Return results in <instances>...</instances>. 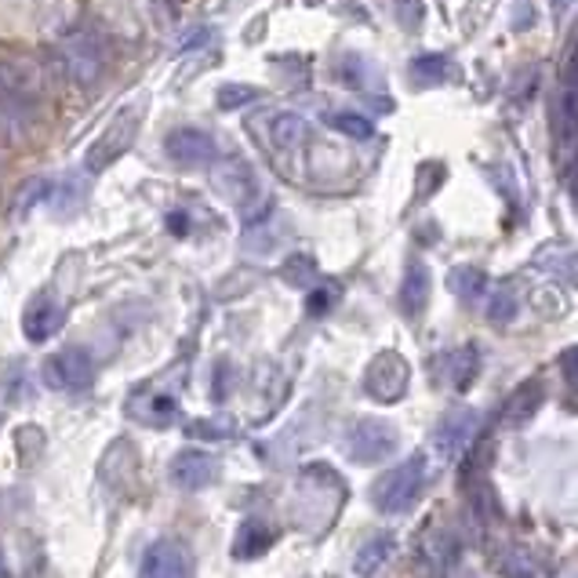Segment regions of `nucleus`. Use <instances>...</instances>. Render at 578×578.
Returning a JSON list of instances; mask_svg holds the SVG:
<instances>
[{
    "label": "nucleus",
    "mask_w": 578,
    "mask_h": 578,
    "mask_svg": "<svg viewBox=\"0 0 578 578\" xmlns=\"http://www.w3.org/2000/svg\"><path fill=\"white\" fill-rule=\"evenodd\" d=\"M219 459L208 455V451H197V448H186V451H175L171 462H168V476L175 487L182 492H204L219 481Z\"/></svg>",
    "instance_id": "obj_7"
},
{
    "label": "nucleus",
    "mask_w": 578,
    "mask_h": 578,
    "mask_svg": "<svg viewBox=\"0 0 578 578\" xmlns=\"http://www.w3.org/2000/svg\"><path fill=\"white\" fill-rule=\"evenodd\" d=\"M419 560L425 564V571L448 575L459 560V535L448 524H430L419 538Z\"/></svg>",
    "instance_id": "obj_12"
},
{
    "label": "nucleus",
    "mask_w": 578,
    "mask_h": 578,
    "mask_svg": "<svg viewBox=\"0 0 578 578\" xmlns=\"http://www.w3.org/2000/svg\"><path fill=\"white\" fill-rule=\"evenodd\" d=\"M138 578H193V560L182 543L165 538V543H154L143 553Z\"/></svg>",
    "instance_id": "obj_10"
},
{
    "label": "nucleus",
    "mask_w": 578,
    "mask_h": 578,
    "mask_svg": "<svg viewBox=\"0 0 578 578\" xmlns=\"http://www.w3.org/2000/svg\"><path fill=\"white\" fill-rule=\"evenodd\" d=\"M135 135H138V109L117 113V117L109 120V128L95 138L92 149H87V157H84L87 171H106L113 160L128 154L132 143H135Z\"/></svg>",
    "instance_id": "obj_5"
},
{
    "label": "nucleus",
    "mask_w": 578,
    "mask_h": 578,
    "mask_svg": "<svg viewBox=\"0 0 578 578\" xmlns=\"http://www.w3.org/2000/svg\"><path fill=\"white\" fill-rule=\"evenodd\" d=\"M517 313H521V298L513 295V287H498V292H492V298H487V320L492 324H509Z\"/></svg>",
    "instance_id": "obj_22"
},
{
    "label": "nucleus",
    "mask_w": 578,
    "mask_h": 578,
    "mask_svg": "<svg viewBox=\"0 0 578 578\" xmlns=\"http://www.w3.org/2000/svg\"><path fill=\"white\" fill-rule=\"evenodd\" d=\"M495 568L502 578H549L543 564H538L527 549H517V546H502L495 553Z\"/></svg>",
    "instance_id": "obj_19"
},
{
    "label": "nucleus",
    "mask_w": 578,
    "mask_h": 578,
    "mask_svg": "<svg viewBox=\"0 0 578 578\" xmlns=\"http://www.w3.org/2000/svg\"><path fill=\"white\" fill-rule=\"evenodd\" d=\"M560 371H564V382H568V397H575V349L560 357Z\"/></svg>",
    "instance_id": "obj_29"
},
{
    "label": "nucleus",
    "mask_w": 578,
    "mask_h": 578,
    "mask_svg": "<svg viewBox=\"0 0 578 578\" xmlns=\"http://www.w3.org/2000/svg\"><path fill=\"white\" fill-rule=\"evenodd\" d=\"M400 448V433L389 419H360L346 437V455L357 462V466H375L389 455H397Z\"/></svg>",
    "instance_id": "obj_3"
},
{
    "label": "nucleus",
    "mask_w": 578,
    "mask_h": 578,
    "mask_svg": "<svg viewBox=\"0 0 578 578\" xmlns=\"http://www.w3.org/2000/svg\"><path fill=\"white\" fill-rule=\"evenodd\" d=\"M335 128L338 132H346V135H354V138H368L375 128L364 117H354V113H338L335 117Z\"/></svg>",
    "instance_id": "obj_26"
},
{
    "label": "nucleus",
    "mask_w": 578,
    "mask_h": 578,
    "mask_svg": "<svg viewBox=\"0 0 578 578\" xmlns=\"http://www.w3.org/2000/svg\"><path fill=\"white\" fill-rule=\"evenodd\" d=\"M411 77L419 81V84H437V81H444V59H441V55H422V59H414Z\"/></svg>",
    "instance_id": "obj_24"
},
{
    "label": "nucleus",
    "mask_w": 578,
    "mask_h": 578,
    "mask_svg": "<svg viewBox=\"0 0 578 578\" xmlns=\"http://www.w3.org/2000/svg\"><path fill=\"white\" fill-rule=\"evenodd\" d=\"M430 292H433V276L422 262H411L404 273V284H400V306H404L408 317H422V309L430 306Z\"/></svg>",
    "instance_id": "obj_17"
},
{
    "label": "nucleus",
    "mask_w": 578,
    "mask_h": 578,
    "mask_svg": "<svg viewBox=\"0 0 578 578\" xmlns=\"http://www.w3.org/2000/svg\"><path fill=\"white\" fill-rule=\"evenodd\" d=\"M273 546V532L262 521H244L241 532L233 538V557L237 560H255Z\"/></svg>",
    "instance_id": "obj_20"
},
{
    "label": "nucleus",
    "mask_w": 578,
    "mask_h": 578,
    "mask_svg": "<svg viewBox=\"0 0 578 578\" xmlns=\"http://www.w3.org/2000/svg\"><path fill=\"white\" fill-rule=\"evenodd\" d=\"M59 62L66 70V77L77 87H92L103 81V73L109 66L106 41L95 30H77L70 36H62L59 44Z\"/></svg>",
    "instance_id": "obj_2"
},
{
    "label": "nucleus",
    "mask_w": 578,
    "mask_h": 578,
    "mask_svg": "<svg viewBox=\"0 0 578 578\" xmlns=\"http://www.w3.org/2000/svg\"><path fill=\"white\" fill-rule=\"evenodd\" d=\"M451 364H455V389H470L473 379H476V368H481V357H476V349L466 346V349H459L455 357H451Z\"/></svg>",
    "instance_id": "obj_23"
},
{
    "label": "nucleus",
    "mask_w": 578,
    "mask_h": 578,
    "mask_svg": "<svg viewBox=\"0 0 578 578\" xmlns=\"http://www.w3.org/2000/svg\"><path fill=\"white\" fill-rule=\"evenodd\" d=\"M92 375H95V364L81 346H66L44 360V382L59 389V393H77V389L92 382Z\"/></svg>",
    "instance_id": "obj_6"
},
{
    "label": "nucleus",
    "mask_w": 578,
    "mask_h": 578,
    "mask_svg": "<svg viewBox=\"0 0 578 578\" xmlns=\"http://www.w3.org/2000/svg\"><path fill=\"white\" fill-rule=\"evenodd\" d=\"M425 470H430L425 455H411V459L400 462V466L386 470L379 481L371 484L375 509L389 513V517H397V513H408L414 502L422 498V492H425Z\"/></svg>",
    "instance_id": "obj_1"
},
{
    "label": "nucleus",
    "mask_w": 578,
    "mask_h": 578,
    "mask_svg": "<svg viewBox=\"0 0 578 578\" xmlns=\"http://www.w3.org/2000/svg\"><path fill=\"white\" fill-rule=\"evenodd\" d=\"M251 98H255V92H251V87H244V84L241 87H222V106L225 109H230L233 103L244 106V103H251Z\"/></svg>",
    "instance_id": "obj_28"
},
{
    "label": "nucleus",
    "mask_w": 578,
    "mask_h": 578,
    "mask_svg": "<svg viewBox=\"0 0 578 578\" xmlns=\"http://www.w3.org/2000/svg\"><path fill=\"white\" fill-rule=\"evenodd\" d=\"M41 92H44L41 70H36L33 62L15 59V55H0V95H4L8 103H33Z\"/></svg>",
    "instance_id": "obj_9"
},
{
    "label": "nucleus",
    "mask_w": 578,
    "mask_h": 578,
    "mask_svg": "<svg viewBox=\"0 0 578 578\" xmlns=\"http://www.w3.org/2000/svg\"><path fill=\"white\" fill-rule=\"evenodd\" d=\"M543 400H546V386H543V382H538V379L521 382V386L506 397V404H502V425L517 430V425H524L538 408H543Z\"/></svg>",
    "instance_id": "obj_15"
},
{
    "label": "nucleus",
    "mask_w": 578,
    "mask_h": 578,
    "mask_svg": "<svg viewBox=\"0 0 578 578\" xmlns=\"http://www.w3.org/2000/svg\"><path fill=\"white\" fill-rule=\"evenodd\" d=\"M62 328V309L48 295H36L33 303L22 309V335L30 343H48Z\"/></svg>",
    "instance_id": "obj_16"
},
{
    "label": "nucleus",
    "mask_w": 578,
    "mask_h": 578,
    "mask_svg": "<svg viewBox=\"0 0 578 578\" xmlns=\"http://www.w3.org/2000/svg\"><path fill=\"white\" fill-rule=\"evenodd\" d=\"M393 546H397L393 535H375V538H368V543H364V546L357 549V557H354L357 575H360V578H371L389 557H393Z\"/></svg>",
    "instance_id": "obj_21"
},
{
    "label": "nucleus",
    "mask_w": 578,
    "mask_h": 578,
    "mask_svg": "<svg viewBox=\"0 0 578 578\" xmlns=\"http://www.w3.org/2000/svg\"><path fill=\"white\" fill-rule=\"evenodd\" d=\"M557 120H560V132L571 138V135H575V92H571V87L560 95V113H557Z\"/></svg>",
    "instance_id": "obj_27"
},
{
    "label": "nucleus",
    "mask_w": 578,
    "mask_h": 578,
    "mask_svg": "<svg viewBox=\"0 0 578 578\" xmlns=\"http://www.w3.org/2000/svg\"><path fill=\"white\" fill-rule=\"evenodd\" d=\"M487 273L484 270H476V266H455L448 273V292L459 298V303H466V306H476V303H484L487 298Z\"/></svg>",
    "instance_id": "obj_18"
},
{
    "label": "nucleus",
    "mask_w": 578,
    "mask_h": 578,
    "mask_svg": "<svg viewBox=\"0 0 578 578\" xmlns=\"http://www.w3.org/2000/svg\"><path fill=\"white\" fill-rule=\"evenodd\" d=\"M266 124V135H270V146L276 154H298L309 138V124L306 117H298L292 109H273L270 117H262Z\"/></svg>",
    "instance_id": "obj_13"
},
{
    "label": "nucleus",
    "mask_w": 578,
    "mask_h": 578,
    "mask_svg": "<svg viewBox=\"0 0 578 578\" xmlns=\"http://www.w3.org/2000/svg\"><path fill=\"white\" fill-rule=\"evenodd\" d=\"M284 281L287 284H298V287H306L309 281H317V270H313V262L309 259H292L284 266Z\"/></svg>",
    "instance_id": "obj_25"
},
{
    "label": "nucleus",
    "mask_w": 578,
    "mask_h": 578,
    "mask_svg": "<svg viewBox=\"0 0 578 578\" xmlns=\"http://www.w3.org/2000/svg\"><path fill=\"white\" fill-rule=\"evenodd\" d=\"M408 386H411V368L397 349H386V354L375 357L368 364V371H364V389H368V397L379 400V404H397V400L408 393Z\"/></svg>",
    "instance_id": "obj_4"
},
{
    "label": "nucleus",
    "mask_w": 578,
    "mask_h": 578,
    "mask_svg": "<svg viewBox=\"0 0 578 578\" xmlns=\"http://www.w3.org/2000/svg\"><path fill=\"white\" fill-rule=\"evenodd\" d=\"M476 411L470 408H451L441 422H437V433H433V448L437 455L444 462H455L462 459L466 451L473 448V437H476Z\"/></svg>",
    "instance_id": "obj_8"
},
{
    "label": "nucleus",
    "mask_w": 578,
    "mask_h": 578,
    "mask_svg": "<svg viewBox=\"0 0 578 578\" xmlns=\"http://www.w3.org/2000/svg\"><path fill=\"white\" fill-rule=\"evenodd\" d=\"M335 303V292H313L309 295V313H324Z\"/></svg>",
    "instance_id": "obj_30"
},
{
    "label": "nucleus",
    "mask_w": 578,
    "mask_h": 578,
    "mask_svg": "<svg viewBox=\"0 0 578 578\" xmlns=\"http://www.w3.org/2000/svg\"><path fill=\"white\" fill-rule=\"evenodd\" d=\"M216 186L225 197H230V204H237V208H248V204H255L259 200V179H255V171L244 165V160H225V165H219Z\"/></svg>",
    "instance_id": "obj_14"
},
{
    "label": "nucleus",
    "mask_w": 578,
    "mask_h": 578,
    "mask_svg": "<svg viewBox=\"0 0 578 578\" xmlns=\"http://www.w3.org/2000/svg\"><path fill=\"white\" fill-rule=\"evenodd\" d=\"M165 154L182 168H200L216 160V138L200 128H175L165 138Z\"/></svg>",
    "instance_id": "obj_11"
}]
</instances>
